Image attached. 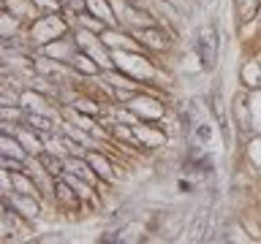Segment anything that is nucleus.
Listing matches in <instances>:
<instances>
[{
  "instance_id": "obj_1",
  "label": "nucleus",
  "mask_w": 261,
  "mask_h": 244,
  "mask_svg": "<svg viewBox=\"0 0 261 244\" xmlns=\"http://www.w3.org/2000/svg\"><path fill=\"white\" fill-rule=\"evenodd\" d=\"M196 52H199V57H201L204 68H212L215 55H218V33L215 30H201V33H199Z\"/></svg>"
}]
</instances>
